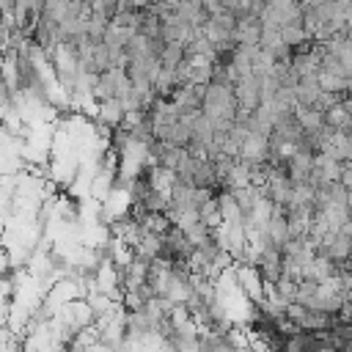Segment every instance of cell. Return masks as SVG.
<instances>
[{
	"label": "cell",
	"instance_id": "cell-1",
	"mask_svg": "<svg viewBox=\"0 0 352 352\" xmlns=\"http://www.w3.org/2000/svg\"><path fill=\"white\" fill-rule=\"evenodd\" d=\"M292 91H294L297 104H316V99H319V94H322V88H319V82H316V74L297 77V82H294Z\"/></svg>",
	"mask_w": 352,
	"mask_h": 352
},
{
	"label": "cell",
	"instance_id": "cell-2",
	"mask_svg": "<svg viewBox=\"0 0 352 352\" xmlns=\"http://www.w3.org/2000/svg\"><path fill=\"white\" fill-rule=\"evenodd\" d=\"M96 118H99V124H104V126H110V129L121 126V118H124V107H121V102H118L116 96L102 99V102L96 104Z\"/></svg>",
	"mask_w": 352,
	"mask_h": 352
},
{
	"label": "cell",
	"instance_id": "cell-3",
	"mask_svg": "<svg viewBox=\"0 0 352 352\" xmlns=\"http://www.w3.org/2000/svg\"><path fill=\"white\" fill-rule=\"evenodd\" d=\"M324 126L333 129V132H349L352 129V116H349V110L344 107L341 99L324 110Z\"/></svg>",
	"mask_w": 352,
	"mask_h": 352
},
{
	"label": "cell",
	"instance_id": "cell-4",
	"mask_svg": "<svg viewBox=\"0 0 352 352\" xmlns=\"http://www.w3.org/2000/svg\"><path fill=\"white\" fill-rule=\"evenodd\" d=\"M182 60H184V44H179V41L162 44V50H160V66H165V69H176Z\"/></svg>",
	"mask_w": 352,
	"mask_h": 352
},
{
	"label": "cell",
	"instance_id": "cell-5",
	"mask_svg": "<svg viewBox=\"0 0 352 352\" xmlns=\"http://www.w3.org/2000/svg\"><path fill=\"white\" fill-rule=\"evenodd\" d=\"M311 36L305 33V28L300 25V22H294V25H283L280 28V41L289 47V50H294L297 44H302V41H308Z\"/></svg>",
	"mask_w": 352,
	"mask_h": 352
},
{
	"label": "cell",
	"instance_id": "cell-6",
	"mask_svg": "<svg viewBox=\"0 0 352 352\" xmlns=\"http://www.w3.org/2000/svg\"><path fill=\"white\" fill-rule=\"evenodd\" d=\"M344 36H346V41H352V25H349V28L344 30Z\"/></svg>",
	"mask_w": 352,
	"mask_h": 352
}]
</instances>
